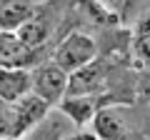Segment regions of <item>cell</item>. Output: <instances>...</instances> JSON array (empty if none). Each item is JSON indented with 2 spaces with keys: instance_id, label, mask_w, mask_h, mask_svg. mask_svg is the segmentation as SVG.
Returning a JSON list of instances; mask_svg holds the SVG:
<instances>
[{
  "instance_id": "cell-8",
  "label": "cell",
  "mask_w": 150,
  "mask_h": 140,
  "mask_svg": "<svg viewBox=\"0 0 150 140\" xmlns=\"http://www.w3.org/2000/svg\"><path fill=\"white\" fill-rule=\"evenodd\" d=\"M30 93V70H13L0 65V103L13 105Z\"/></svg>"
},
{
  "instance_id": "cell-10",
  "label": "cell",
  "mask_w": 150,
  "mask_h": 140,
  "mask_svg": "<svg viewBox=\"0 0 150 140\" xmlns=\"http://www.w3.org/2000/svg\"><path fill=\"white\" fill-rule=\"evenodd\" d=\"M130 55L138 68H150V38H133Z\"/></svg>"
},
{
  "instance_id": "cell-15",
  "label": "cell",
  "mask_w": 150,
  "mask_h": 140,
  "mask_svg": "<svg viewBox=\"0 0 150 140\" xmlns=\"http://www.w3.org/2000/svg\"><path fill=\"white\" fill-rule=\"evenodd\" d=\"M5 35L8 33H0V48H3V43H5Z\"/></svg>"
},
{
  "instance_id": "cell-3",
  "label": "cell",
  "mask_w": 150,
  "mask_h": 140,
  "mask_svg": "<svg viewBox=\"0 0 150 140\" xmlns=\"http://www.w3.org/2000/svg\"><path fill=\"white\" fill-rule=\"evenodd\" d=\"M10 108H13V130H10V135L18 138V140L25 133H30V130L50 113V105L45 100H40L38 95H33V93H28L25 98H20L18 103H13Z\"/></svg>"
},
{
  "instance_id": "cell-6",
  "label": "cell",
  "mask_w": 150,
  "mask_h": 140,
  "mask_svg": "<svg viewBox=\"0 0 150 140\" xmlns=\"http://www.w3.org/2000/svg\"><path fill=\"white\" fill-rule=\"evenodd\" d=\"M40 3L35 0H0V33H18L33 15Z\"/></svg>"
},
{
  "instance_id": "cell-7",
  "label": "cell",
  "mask_w": 150,
  "mask_h": 140,
  "mask_svg": "<svg viewBox=\"0 0 150 140\" xmlns=\"http://www.w3.org/2000/svg\"><path fill=\"white\" fill-rule=\"evenodd\" d=\"M90 125H93L90 133L98 140H125V133H128L125 118L118 108H98Z\"/></svg>"
},
{
  "instance_id": "cell-9",
  "label": "cell",
  "mask_w": 150,
  "mask_h": 140,
  "mask_svg": "<svg viewBox=\"0 0 150 140\" xmlns=\"http://www.w3.org/2000/svg\"><path fill=\"white\" fill-rule=\"evenodd\" d=\"M15 38L20 40L23 45H28V48L40 50L45 43H48V38H50V25H48L45 18H40V13H35L23 28H18Z\"/></svg>"
},
{
  "instance_id": "cell-1",
  "label": "cell",
  "mask_w": 150,
  "mask_h": 140,
  "mask_svg": "<svg viewBox=\"0 0 150 140\" xmlns=\"http://www.w3.org/2000/svg\"><path fill=\"white\" fill-rule=\"evenodd\" d=\"M50 60L70 75L75 70L85 68L88 63L98 60V43L90 35H85V33H70V35H65L58 43Z\"/></svg>"
},
{
  "instance_id": "cell-5",
  "label": "cell",
  "mask_w": 150,
  "mask_h": 140,
  "mask_svg": "<svg viewBox=\"0 0 150 140\" xmlns=\"http://www.w3.org/2000/svg\"><path fill=\"white\" fill-rule=\"evenodd\" d=\"M73 128H88L98 113V95H65L55 105Z\"/></svg>"
},
{
  "instance_id": "cell-12",
  "label": "cell",
  "mask_w": 150,
  "mask_h": 140,
  "mask_svg": "<svg viewBox=\"0 0 150 140\" xmlns=\"http://www.w3.org/2000/svg\"><path fill=\"white\" fill-rule=\"evenodd\" d=\"M133 38H150V10L145 13V15H140V20L135 23Z\"/></svg>"
},
{
  "instance_id": "cell-16",
  "label": "cell",
  "mask_w": 150,
  "mask_h": 140,
  "mask_svg": "<svg viewBox=\"0 0 150 140\" xmlns=\"http://www.w3.org/2000/svg\"><path fill=\"white\" fill-rule=\"evenodd\" d=\"M0 140H18V138H13V135H8V138H0Z\"/></svg>"
},
{
  "instance_id": "cell-17",
  "label": "cell",
  "mask_w": 150,
  "mask_h": 140,
  "mask_svg": "<svg viewBox=\"0 0 150 140\" xmlns=\"http://www.w3.org/2000/svg\"><path fill=\"white\" fill-rule=\"evenodd\" d=\"M35 3H45V0H35Z\"/></svg>"
},
{
  "instance_id": "cell-14",
  "label": "cell",
  "mask_w": 150,
  "mask_h": 140,
  "mask_svg": "<svg viewBox=\"0 0 150 140\" xmlns=\"http://www.w3.org/2000/svg\"><path fill=\"white\" fill-rule=\"evenodd\" d=\"M63 140H98V138L90 133V130H73V133H68Z\"/></svg>"
},
{
  "instance_id": "cell-4",
  "label": "cell",
  "mask_w": 150,
  "mask_h": 140,
  "mask_svg": "<svg viewBox=\"0 0 150 140\" xmlns=\"http://www.w3.org/2000/svg\"><path fill=\"white\" fill-rule=\"evenodd\" d=\"M108 80V65L103 60H93L85 68L68 75V95H100Z\"/></svg>"
},
{
  "instance_id": "cell-11",
  "label": "cell",
  "mask_w": 150,
  "mask_h": 140,
  "mask_svg": "<svg viewBox=\"0 0 150 140\" xmlns=\"http://www.w3.org/2000/svg\"><path fill=\"white\" fill-rule=\"evenodd\" d=\"M13 130V108L0 103V138H8Z\"/></svg>"
},
{
  "instance_id": "cell-13",
  "label": "cell",
  "mask_w": 150,
  "mask_h": 140,
  "mask_svg": "<svg viewBox=\"0 0 150 140\" xmlns=\"http://www.w3.org/2000/svg\"><path fill=\"white\" fill-rule=\"evenodd\" d=\"M95 3L103 10H108L110 15H118V13L123 10V5H125V0H95Z\"/></svg>"
},
{
  "instance_id": "cell-2",
  "label": "cell",
  "mask_w": 150,
  "mask_h": 140,
  "mask_svg": "<svg viewBox=\"0 0 150 140\" xmlns=\"http://www.w3.org/2000/svg\"><path fill=\"white\" fill-rule=\"evenodd\" d=\"M30 93L38 95L40 100H45L50 108L58 105L68 95V73L58 68L53 60L38 63L30 70Z\"/></svg>"
}]
</instances>
